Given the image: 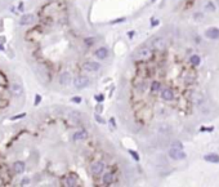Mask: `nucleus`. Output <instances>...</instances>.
Returning <instances> with one entry per match:
<instances>
[{"label": "nucleus", "mask_w": 219, "mask_h": 187, "mask_svg": "<svg viewBox=\"0 0 219 187\" xmlns=\"http://www.w3.org/2000/svg\"><path fill=\"white\" fill-rule=\"evenodd\" d=\"M151 57H152V49L148 48V46H140L133 54V58L135 61H146L150 60Z\"/></svg>", "instance_id": "obj_1"}, {"label": "nucleus", "mask_w": 219, "mask_h": 187, "mask_svg": "<svg viewBox=\"0 0 219 187\" xmlns=\"http://www.w3.org/2000/svg\"><path fill=\"white\" fill-rule=\"evenodd\" d=\"M166 45H168L166 40H165L164 38H161V36H155V38L151 40V46H152V49L164 50V49L166 48Z\"/></svg>", "instance_id": "obj_2"}, {"label": "nucleus", "mask_w": 219, "mask_h": 187, "mask_svg": "<svg viewBox=\"0 0 219 187\" xmlns=\"http://www.w3.org/2000/svg\"><path fill=\"white\" fill-rule=\"evenodd\" d=\"M169 156L173 159V160H183L186 158V152L183 151V149H175V147H171L169 150Z\"/></svg>", "instance_id": "obj_3"}, {"label": "nucleus", "mask_w": 219, "mask_h": 187, "mask_svg": "<svg viewBox=\"0 0 219 187\" xmlns=\"http://www.w3.org/2000/svg\"><path fill=\"white\" fill-rule=\"evenodd\" d=\"M73 85L77 89H83L89 85V79L87 76H77L76 79H73Z\"/></svg>", "instance_id": "obj_4"}, {"label": "nucleus", "mask_w": 219, "mask_h": 187, "mask_svg": "<svg viewBox=\"0 0 219 187\" xmlns=\"http://www.w3.org/2000/svg\"><path fill=\"white\" fill-rule=\"evenodd\" d=\"M83 68L85 71H89V72H96V71H99L101 70V65L98 62H94V61H90V62H85L83 65Z\"/></svg>", "instance_id": "obj_5"}, {"label": "nucleus", "mask_w": 219, "mask_h": 187, "mask_svg": "<svg viewBox=\"0 0 219 187\" xmlns=\"http://www.w3.org/2000/svg\"><path fill=\"white\" fill-rule=\"evenodd\" d=\"M103 170H104V165H103V163H101V161H97V163H94V164L90 166V172L94 174V176H99V174H102Z\"/></svg>", "instance_id": "obj_6"}, {"label": "nucleus", "mask_w": 219, "mask_h": 187, "mask_svg": "<svg viewBox=\"0 0 219 187\" xmlns=\"http://www.w3.org/2000/svg\"><path fill=\"white\" fill-rule=\"evenodd\" d=\"M34 21H35V15L34 14H25V15H22V17H21V19H19V25L27 26V25L34 23Z\"/></svg>", "instance_id": "obj_7"}, {"label": "nucleus", "mask_w": 219, "mask_h": 187, "mask_svg": "<svg viewBox=\"0 0 219 187\" xmlns=\"http://www.w3.org/2000/svg\"><path fill=\"white\" fill-rule=\"evenodd\" d=\"M205 35H206V38L213 39V40L219 39V29H217V27H210L209 30H206Z\"/></svg>", "instance_id": "obj_8"}, {"label": "nucleus", "mask_w": 219, "mask_h": 187, "mask_svg": "<svg viewBox=\"0 0 219 187\" xmlns=\"http://www.w3.org/2000/svg\"><path fill=\"white\" fill-rule=\"evenodd\" d=\"M161 98H162L164 101H171V99L174 98V93H173V91H171V89H169V88L162 89V91H161Z\"/></svg>", "instance_id": "obj_9"}, {"label": "nucleus", "mask_w": 219, "mask_h": 187, "mask_svg": "<svg viewBox=\"0 0 219 187\" xmlns=\"http://www.w3.org/2000/svg\"><path fill=\"white\" fill-rule=\"evenodd\" d=\"M94 54L97 58H99V60H104V58H107V56H108V49L104 48V46H101V48L96 50Z\"/></svg>", "instance_id": "obj_10"}, {"label": "nucleus", "mask_w": 219, "mask_h": 187, "mask_svg": "<svg viewBox=\"0 0 219 187\" xmlns=\"http://www.w3.org/2000/svg\"><path fill=\"white\" fill-rule=\"evenodd\" d=\"M10 93L14 97H19V96H22V93H23V88L19 84H13L10 88Z\"/></svg>", "instance_id": "obj_11"}, {"label": "nucleus", "mask_w": 219, "mask_h": 187, "mask_svg": "<svg viewBox=\"0 0 219 187\" xmlns=\"http://www.w3.org/2000/svg\"><path fill=\"white\" fill-rule=\"evenodd\" d=\"M87 137H88L87 132H85V130H79V132H76V133L72 135V139L75 142H77V141H84Z\"/></svg>", "instance_id": "obj_12"}, {"label": "nucleus", "mask_w": 219, "mask_h": 187, "mask_svg": "<svg viewBox=\"0 0 219 187\" xmlns=\"http://www.w3.org/2000/svg\"><path fill=\"white\" fill-rule=\"evenodd\" d=\"M71 75H70L68 72H63V74H61V76H60V83L62 84V85H68L70 83H71Z\"/></svg>", "instance_id": "obj_13"}, {"label": "nucleus", "mask_w": 219, "mask_h": 187, "mask_svg": "<svg viewBox=\"0 0 219 187\" xmlns=\"http://www.w3.org/2000/svg\"><path fill=\"white\" fill-rule=\"evenodd\" d=\"M25 168L26 166H25V163L23 161H15L13 164V169L17 174H21V173L25 172Z\"/></svg>", "instance_id": "obj_14"}, {"label": "nucleus", "mask_w": 219, "mask_h": 187, "mask_svg": "<svg viewBox=\"0 0 219 187\" xmlns=\"http://www.w3.org/2000/svg\"><path fill=\"white\" fill-rule=\"evenodd\" d=\"M204 159L208 163H213V164H218L219 163V155L217 154H209V155H205Z\"/></svg>", "instance_id": "obj_15"}, {"label": "nucleus", "mask_w": 219, "mask_h": 187, "mask_svg": "<svg viewBox=\"0 0 219 187\" xmlns=\"http://www.w3.org/2000/svg\"><path fill=\"white\" fill-rule=\"evenodd\" d=\"M76 185H77V181H76V178H73L72 176H68V177L65 178V186L73 187V186H76Z\"/></svg>", "instance_id": "obj_16"}, {"label": "nucleus", "mask_w": 219, "mask_h": 187, "mask_svg": "<svg viewBox=\"0 0 219 187\" xmlns=\"http://www.w3.org/2000/svg\"><path fill=\"white\" fill-rule=\"evenodd\" d=\"M113 180H115V177H113L112 173H104V176L102 178V181H103L104 185H111L113 182Z\"/></svg>", "instance_id": "obj_17"}, {"label": "nucleus", "mask_w": 219, "mask_h": 187, "mask_svg": "<svg viewBox=\"0 0 219 187\" xmlns=\"http://www.w3.org/2000/svg\"><path fill=\"white\" fill-rule=\"evenodd\" d=\"M190 99L192 101V102H201L202 101V96L200 93H196V92H191L190 93Z\"/></svg>", "instance_id": "obj_18"}, {"label": "nucleus", "mask_w": 219, "mask_h": 187, "mask_svg": "<svg viewBox=\"0 0 219 187\" xmlns=\"http://www.w3.org/2000/svg\"><path fill=\"white\" fill-rule=\"evenodd\" d=\"M161 91V84L159 83V81H154V83L151 84V92L152 93H157Z\"/></svg>", "instance_id": "obj_19"}, {"label": "nucleus", "mask_w": 219, "mask_h": 187, "mask_svg": "<svg viewBox=\"0 0 219 187\" xmlns=\"http://www.w3.org/2000/svg\"><path fill=\"white\" fill-rule=\"evenodd\" d=\"M190 62H191V63H192L193 66H198V65L201 63V58L198 57V56H192V57L190 58Z\"/></svg>", "instance_id": "obj_20"}, {"label": "nucleus", "mask_w": 219, "mask_h": 187, "mask_svg": "<svg viewBox=\"0 0 219 187\" xmlns=\"http://www.w3.org/2000/svg\"><path fill=\"white\" fill-rule=\"evenodd\" d=\"M94 119L97 120V123H99V124H106V123H107L104 119L101 118V115H99V114H96V115H94Z\"/></svg>", "instance_id": "obj_21"}, {"label": "nucleus", "mask_w": 219, "mask_h": 187, "mask_svg": "<svg viewBox=\"0 0 219 187\" xmlns=\"http://www.w3.org/2000/svg\"><path fill=\"white\" fill-rule=\"evenodd\" d=\"M129 154L132 155L133 158L135 159V161H139V155H138V152L137 151H133V150H129Z\"/></svg>", "instance_id": "obj_22"}, {"label": "nucleus", "mask_w": 219, "mask_h": 187, "mask_svg": "<svg viewBox=\"0 0 219 187\" xmlns=\"http://www.w3.org/2000/svg\"><path fill=\"white\" fill-rule=\"evenodd\" d=\"M173 147H175V149H183V145L179 141H175L173 142Z\"/></svg>", "instance_id": "obj_23"}, {"label": "nucleus", "mask_w": 219, "mask_h": 187, "mask_svg": "<svg viewBox=\"0 0 219 187\" xmlns=\"http://www.w3.org/2000/svg\"><path fill=\"white\" fill-rule=\"evenodd\" d=\"M40 102H41V96L40 94H36V96H35V106H37Z\"/></svg>", "instance_id": "obj_24"}, {"label": "nucleus", "mask_w": 219, "mask_h": 187, "mask_svg": "<svg viewBox=\"0 0 219 187\" xmlns=\"http://www.w3.org/2000/svg\"><path fill=\"white\" fill-rule=\"evenodd\" d=\"M26 116V114H21V115H15V116H12L10 118V120H17V119H22V118H25Z\"/></svg>", "instance_id": "obj_25"}, {"label": "nucleus", "mask_w": 219, "mask_h": 187, "mask_svg": "<svg viewBox=\"0 0 219 187\" xmlns=\"http://www.w3.org/2000/svg\"><path fill=\"white\" fill-rule=\"evenodd\" d=\"M71 101L73 103H80L81 102V97H72Z\"/></svg>", "instance_id": "obj_26"}, {"label": "nucleus", "mask_w": 219, "mask_h": 187, "mask_svg": "<svg viewBox=\"0 0 219 187\" xmlns=\"http://www.w3.org/2000/svg\"><path fill=\"white\" fill-rule=\"evenodd\" d=\"M30 183V180L29 178H23V180L21 181V186H27Z\"/></svg>", "instance_id": "obj_27"}, {"label": "nucleus", "mask_w": 219, "mask_h": 187, "mask_svg": "<svg viewBox=\"0 0 219 187\" xmlns=\"http://www.w3.org/2000/svg\"><path fill=\"white\" fill-rule=\"evenodd\" d=\"M94 98H96V99H97V101H98V102L101 103V102H102V101L104 99V97H103L102 94H97V96H94Z\"/></svg>", "instance_id": "obj_28"}, {"label": "nucleus", "mask_w": 219, "mask_h": 187, "mask_svg": "<svg viewBox=\"0 0 219 187\" xmlns=\"http://www.w3.org/2000/svg\"><path fill=\"white\" fill-rule=\"evenodd\" d=\"M214 10V7H213V4L212 3H209V4H206V10Z\"/></svg>", "instance_id": "obj_29"}, {"label": "nucleus", "mask_w": 219, "mask_h": 187, "mask_svg": "<svg viewBox=\"0 0 219 187\" xmlns=\"http://www.w3.org/2000/svg\"><path fill=\"white\" fill-rule=\"evenodd\" d=\"M102 110H103L102 105H98V106H97V112H98V114H101V112H102Z\"/></svg>", "instance_id": "obj_30"}, {"label": "nucleus", "mask_w": 219, "mask_h": 187, "mask_svg": "<svg viewBox=\"0 0 219 187\" xmlns=\"http://www.w3.org/2000/svg\"><path fill=\"white\" fill-rule=\"evenodd\" d=\"M125 18H120V19H116V21H112L111 23H120V22H124Z\"/></svg>", "instance_id": "obj_31"}, {"label": "nucleus", "mask_w": 219, "mask_h": 187, "mask_svg": "<svg viewBox=\"0 0 219 187\" xmlns=\"http://www.w3.org/2000/svg\"><path fill=\"white\" fill-rule=\"evenodd\" d=\"M110 121H111V123H112V125H113V127H115V128H116V124H115V120H113V119H111V120H110Z\"/></svg>", "instance_id": "obj_32"}, {"label": "nucleus", "mask_w": 219, "mask_h": 187, "mask_svg": "<svg viewBox=\"0 0 219 187\" xmlns=\"http://www.w3.org/2000/svg\"><path fill=\"white\" fill-rule=\"evenodd\" d=\"M19 10H23V4H22V3L19 4Z\"/></svg>", "instance_id": "obj_33"}]
</instances>
